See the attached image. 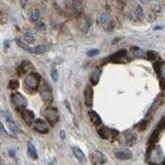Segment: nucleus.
Returning a JSON list of instances; mask_svg holds the SVG:
<instances>
[{"instance_id":"1","label":"nucleus","mask_w":165,"mask_h":165,"mask_svg":"<svg viewBox=\"0 0 165 165\" xmlns=\"http://www.w3.org/2000/svg\"><path fill=\"white\" fill-rule=\"evenodd\" d=\"M147 161L152 165H159L164 163L163 152L160 147H153L147 153Z\"/></svg>"},{"instance_id":"2","label":"nucleus","mask_w":165,"mask_h":165,"mask_svg":"<svg viewBox=\"0 0 165 165\" xmlns=\"http://www.w3.org/2000/svg\"><path fill=\"white\" fill-rule=\"evenodd\" d=\"M24 82H25V85H26V87H28L29 89L35 90L38 88V86H39L40 76H39V74H37V73H30L26 76Z\"/></svg>"},{"instance_id":"3","label":"nucleus","mask_w":165,"mask_h":165,"mask_svg":"<svg viewBox=\"0 0 165 165\" xmlns=\"http://www.w3.org/2000/svg\"><path fill=\"white\" fill-rule=\"evenodd\" d=\"M44 115L46 117L47 121L52 125H55L59 120L58 111L56 108H54V107H47V108H46L44 112Z\"/></svg>"},{"instance_id":"4","label":"nucleus","mask_w":165,"mask_h":165,"mask_svg":"<svg viewBox=\"0 0 165 165\" xmlns=\"http://www.w3.org/2000/svg\"><path fill=\"white\" fill-rule=\"evenodd\" d=\"M40 96L46 102H51L52 100H53V94H52L51 87H50L46 82H42V85H41Z\"/></svg>"},{"instance_id":"5","label":"nucleus","mask_w":165,"mask_h":165,"mask_svg":"<svg viewBox=\"0 0 165 165\" xmlns=\"http://www.w3.org/2000/svg\"><path fill=\"white\" fill-rule=\"evenodd\" d=\"M98 133L102 138L107 139V141H114L117 136L119 135L118 131L116 130H112L109 128H102L98 130Z\"/></svg>"},{"instance_id":"6","label":"nucleus","mask_w":165,"mask_h":165,"mask_svg":"<svg viewBox=\"0 0 165 165\" xmlns=\"http://www.w3.org/2000/svg\"><path fill=\"white\" fill-rule=\"evenodd\" d=\"M11 100L14 102V104L16 105L18 108H25L27 105V100L26 98L20 93H14L11 95Z\"/></svg>"},{"instance_id":"7","label":"nucleus","mask_w":165,"mask_h":165,"mask_svg":"<svg viewBox=\"0 0 165 165\" xmlns=\"http://www.w3.org/2000/svg\"><path fill=\"white\" fill-rule=\"evenodd\" d=\"M1 115H3L4 119H5V121L7 123V126H8V128L11 129V131H12L14 133H22V130L17 126V124L15 123L14 121H12L11 115L7 114V112H2Z\"/></svg>"},{"instance_id":"8","label":"nucleus","mask_w":165,"mask_h":165,"mask_svg":"<svg viewBox=\"0 0 165 165\" xmlns=\"http://www.w3.org/2000/svg\"><path fill=\"white\" fill-rule=\"evenodd\" d=\"M119 139L121 141V144H124L126 146H131V144H133L134 141H135V135L133 133H131V132L126 131L124 133L120 134Z\"/></svg>"},{"instance_id":"9","label":"nucleus","mask_w":165,"mask_h":165,"mask_svg":"<svg viewBox=\"0 0 165 165\" xmlns=\"http://www.w3.org/2000/svg\"><path fill=\"white\" fill-rule=\"evenodd\" d=\"M33 127L36 131L40 132V133H47V131H49V125L41 119L35 120L33 123Z\"/></svg>"},{"instance_id":"10","label":"nucleus","mask_w":165,"mask_h":165,"mask_svg":"<svg viewBox=\"0 0 165 165\" xmlns=\"http://www.w3.org/2000/svg\"><path fill=\"white\" fill-rule=\"evenodd\" d=\"M85 103L89 107H91L93 103V90L90 86L85 89Z\"/></svg>"},{"instance_id":"11","label":"nucleus","mask_w":165,"mask_h":165,"mask_svg":"<svg viewBox=\"0 0 165 165\" xmlns=\"http://www.w3.org/2000/svg\"><path fill=\"white\" fill-rule=\"evenodd\" d=\"M92 161L94 164H103L105 162V158H104L103 154L99 151H96L92 154Z\"/></svg>"},{"instance_id":"12","label":"nucleus","mask_w":165,"mask_h":165,"mask_svg":"<svg viewBox=\"0 0 165 165\" xmlns=\"http://www.w3.org/2000/svg\"><path fill=\"white\" fill-rule=\"evenodd\" d=\"M115 156H116L118 159L127 160L132 157V153L129 151V150H120V151H117L116 153H115Z\"/></svg>"},{"instance_id":"13","label":"nucleus","mask_w":165,"mask_h":165,"mask_svg":"<svg viewBox=\"0 0 165 165\" xmlns=\"http://www.w3.org/2000/svg\"><path fill=\"white\" fill-rule=\"evenodd\" d=\"M97 22H98V24L103 25V26H105V25L109 24V22H111V20H109V15L107 14V12H105V11L100 12V14L98 15V19H97Z\"/></svg>"},{"instance_id":"14","label":"nucleus","mask_w":165,"mask_h":165,"mask_svg":"<svg viewBox=\"0 0 165 165\" xmlns=\"http://www.w3.org/2000/svg\"><path fill=\"white\" fill-rule=\"evenodd\" d=\"M89 117H90V120H91L92 123H93L94 125H96V126H100V125L102 124V121H101L100 117H99V115L97 114L96 112L90 111L89 112Z\"/></svg>"},{"instance_id":"15","label":"nucleus","mask_w":165,"mask_h":165,"mask_svg":"<svg viewBox=\"0 0 165 165\" xmlns=\"http://www.w3.org/2000/svg\"><path fill=\"white\" fill-rule=\"evenodd\" d=\"M71 11H72V12H71L72 16H77L79 14H81V11H82V2H79V1L73 2L71 5Z\"/></svg>"},{"instance_id":"16","label":"nucleus","mask_w":165,"mask_h":165,"mask_svg":"<svg viewBox=\"0 0 165 165\" xmlns=\"http://www.w3.org/2000/svg\"><path fill=\"white\" fill-rule=\"evenodd\" d=\"M162 101H163V94H161L159 97H157V98L155 99V101L153 102V104L151 105V108H150L149 114H153V112L156 111V109H158V107L160 106V104L162 103Z\"/></svg>"},{"instance_id":"17","label":"nucleus","mask_w":165,"mask_h":165,"mask_svg":"<svg viewBox=\"0 0 165 165\" xmlns=\"http://www.w3.org/2000/svg\"><path fill=\"white\" fill-rule=\"evenodd\" d=\"M125 55H126V51L122 50V51H120L118 53H116L115 55L111 56V60L112 62H123Z\"/></svg>"},{"instance_id":"18","label":"nucleus","mask_w":165,"mask_h":165,"mask_svg":"<svg viewBox=\"0 0 165 165\" xmlns=\"http://www.w3.org/2000/svg\"><path fill=\"white\" fill-rule=\"evenodd\" d=\"M22 116H23V118L25 121L27 122V123H32V121L34 120V114L33 112L31 111H28V109H24L23 112H22Z\"/></svg>"},{"instance_id":"19","label":"nucleus","mask_w":165,"mask_h":165,"mask_svg":"<svg viewBox=\"0 0 165 165\" xmlns=\"http://www.w3.org/2000/svg\"><path fill=\"white\" fill-rule=\"evenodd\" d=\"M100 74L101 71L99 69H95V70L92 72L91 76H90V82H92V85H97V82H99V79H100Z\"/></svg>"},{"instance_id":"20","label":"nucleus","mask_w":165,"mask_h":165,"mask_svg":"<svg viewBox=\"0 0 165 165\" xmlns=\"http://www.w3.org/2000/svg\"><path fill=\"white\" fill-rule=\"evenodd\" d=\"M73 154H74V157L79 160V161H82L85 162L86 161V157H85V154L82 150H79V147H74L73 149Z\"/></svg>"},{"instance_id":"21","label":"nucleus","mask_w":165,"mask_h":165,"mask_svg":"<svg viewBox=\"0 0 165 165\" xmlns=\"http://www.w3.org/2000/svg\"><path fill=\"white\" fill-rule=\"evenodd\" d=\"M17 44H18V46L19 47H21L22 49H24V50H26L27 52H29V53H31V54H36V52H35V47H30L28 44H26L25 42L23 41H21L20 39H17Z\"/></svg>"},{"instance_id":"22","label":"nucleus","mask_w":165,"mask_h":165,"mask_svg":"<svg viewBox=\"0 0 165 165\" xmlns=\"http://www.w3.org/2000/svg\"><path fill=\"white\" fill-rule=\"evenodd\" d=\"M28 153L30 155V157L33 159H37V151L35 149V147H34V144H32L31 141L28 142Z\"/></svg>"},{"instance_id":"23","label":"nucleus","mask_w":165,"mask_h":165,"mask_svg":"<svg viewBox=\"0 0 165 165\" xmlns=\"http://www.w3.org/2000/svg\"><path fill=\"white\" fill-rule=\"evenodd\" d=\"M131 52H132V54H133V56L137 57V58H144V55H146V53H144L142 50H141L139 47H131Z\"/></svg>"},{"instance_id":"24","label":"nucleus","mask_w":165,"mask_h":165,"mask_svg":"<svg viewBox=\"0 0 165 165\" xmlns=\"http://www.w3.org/2000/svg\"><path fill=\"white\" fill-rule=\"evenodd\" d=\"M39 17H40V14H39L38 9H33V11H31V14H30V20H31V22H37Z\"/></svg>"},{"instance_id":"25","label":"nucleus","mask_w":165,"mask_h":165,"mask_svg":"<svg viewBox=\"0 0 165 165\" xmlns=\"http://www.w3.org/2000/svg\"><path fill=\"white\" fill-rule=\"evenodd\" d=\"M25 40H26L27 44H32L34 41V35L31 33V32H27L25 33Z\"/></svg>"},{"instance_id":"26","label":"nucleus","mask_w":165,"mask_h":165,"mask_svg":"<svg viewBox=\"0 0 165 165\" xmlns=\"http://www.w3.org/2000/svg\"><path fill=\"white\" fill-rule=\"evenodd\" d=\"M91 24H92V20H91V19H87L86 23H85L84 28H82V32H84L85 34H86L87 32H88L89 28H90V27H91Z\"/></svg>"},{"instance_id":"27","label":"nucleus","mask_w":165,"mask_h":165,"mask_svg":"<svg viewBox=\"0 0 165 165\" xmlns=\"http://www.w3.org/2000/svg\"><path fill=\"white\" fill-rule=\"evenodd\" d=\"M147 59L151 60V61H153V60L157 59V57H158V54H157L156 52H154V51H150V52H147Z\"/></svg>"},{"instance_id":"28","label":"nucleus","mask_w":165,"mask_h":165,"mask_svg":"<svg viewBox=\"0 0 165 165\" xmlns=\"http://www.w3.org/2000/svg\"><path fill=\"white\" fill-rule=\"evenodd\" d=\"M135 16L138 19H141L142 16H144V11H142V7L141 5H137L135 8Z\"/></svg>"},{"instance_id":"29","label":"nucleus","mask_w":165,"mask_h":165,"mask_svg":"<svg viewBox=\"0 0 165 165\" xmlns=\"http://www.w3.org/2000/svg\"><path fill=\"white\" fill-rule=\"evenodd\" d=\"M51 76L55 82L58 81V71H57L56 68H54V67H52L51 69Z\"/></svg>"},{"instance_id":"30","label":"nucleus","mask_w":165,"mask_h":165,"mask_svg":"<svg viewBox=\"0 0 165 165\" xmlns=\"http://www.w3.org/2000/svg\"><path fill=\"white\" fill-rule=\"evenodd\" d=\"M8 87H9V89H11V90H17L19 88V82L18 81H11L9 82Z\"/></svg>"},{"instance_id":"31","label":"nucleus","mask_w":165,"mask_h":165,"mask_svg":"<svg viewBox=\"0 0 165 165\" xmlns=\"http://www.w3.org/2000/svg\"><path fill=\"white\" fill-rule=\"evenodd\" d=\"M99 53V50L97 49H94V50H90V51L87 52V56L89 57H93V56H96L97 54Z\"/></svg>"},{"instance_id":"32","label":"nucleus","mask_w":165,"mask_h":165,"mask_svg":"<svg viewBox=\"0 0 165 165\" xmlns=\"http://www.w3.org/2000/svg\"><path fill=\"white\" fill-rule=\"evenodd\" d=\"M153 11L155 12H160V11H162V7H161V5H160L159 3H155L154 5H153Z\"/></svg>"},{"instance_id":"33","label":"nucleus","mask_w":165,"mask_h":165,"mask_svg":"<svg viewBox=\"0 0 165 165\" xmlns=\"http://www.w3.org/2000/svg\"><path fill=\"white\" fill-rule=\"evenodd\" d=\"M146 123H147V121L144 120V121H142L141 123H139V125L136 127V128H137V129H139V130L141 131V130H144V128H146V125H147Z\"/></svg>"},{"instance_id":"34","label":"nucleus","mask_w":165,"mask_h":165,"mask_svg":"<svg viewBox=\"0 0 165 165\" xmlns=\"http://www.w3.org/2000/svg\"><path fill=\"white\" fill-rule=\"evenodd\" d=\"M0 131H1V133L2 134H4V135H6V136H8V135H11V134H8L7 132L5 131V129H4V127H3V125H2V123L0 122Z\"/></svg>"},{"instance_id":"35","label":"nucleus","mask_w":165,"mask_h":165,"mask_svg":"<svg viewBox=\"0 0 165 165\" xmlns=\"http://www.w3.org/2000/svg\"><path fill=\"white\" fill-rule=\"evenodd\" d=\"M37 28H38V30H42V31H44V30H46V25H44V23H39L38 25H37Z\"/></svg>"},{"instance_id":"36","label":"nucleus","mask_w":165,"mask_h":165,"mask_svg":"<svg viewBox=\"0 0 165 165\" xmlns=\"http://www.w3.org/2000/svg\"><path fill=\"white\" fill-rule=\"evenodd\" d=\"M64 104H65V105H66L67 109H68V111L70 112H72V111H71V107H70V104H69V101H68V100H65V101H64Z\"/></svg>"},{"instance_id":"37","label":"nucleus","mask_w":165,"mask_h":165,"mask_svg":"<svg viewBox=\"0 0 165 165\" xmlns=\"http://www.w3.org/2000/svg\"><path fill=\"white\" fill-rule=\"evenodd\" d=\"M60 137H61L62 139L65 138V131L64 130H61V131H60Z\"/></svg>"},{"instance_id":"38","label":"nucleus","mask_w":165,"mask_h":165,"mask_svg":"<svg viewBox=\"0 0 165 165\" xmlns=\"http://www.w3.org/2000/svg\"><path fill=\"white\" fill-rule=\"evenodd\" d=\"M9 154H11V156H12V157H14V156H15V152H14V151H11V152H9Z\"/></svg>"},{"instance_id":"39","label":"nucleus","mask_w":165,"mask_h":165,"mask_svg":"<svg viewBox=\"0 0 165 165\" xmlns=\"http://www.w3.org/2000/svg\"><path fill=\"white\" fill-rule=\"evenodd\" d=\"M7 46H9V42H7V40L5 41V47H7Z\"/></svg>"},{"instance_id":"40","label":"nucleus","mask_w":165,"mask_h":165,"mask_svg":"<svg viewBox=\"0 0 165 165\" xmlns=\"http://www.w3.org/2000/svg\"><path fill=\"white\" fill-rule=\"evenodd\" d=\"M50 165H54V163H51V164H50Z\"/></svg>"}]
</instances>
